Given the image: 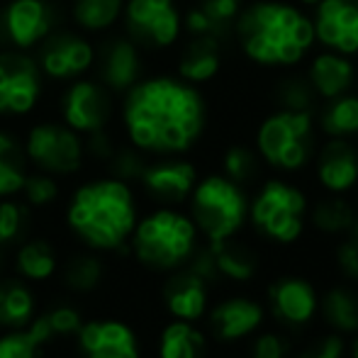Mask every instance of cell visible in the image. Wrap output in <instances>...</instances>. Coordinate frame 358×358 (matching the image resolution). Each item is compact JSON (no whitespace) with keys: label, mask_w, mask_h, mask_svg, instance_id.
Wrapping results in <instances>:
<instances>
[{"label":"cell","mask_w":358,"mask_h":358,"mask_svg":"<svg viewBox=\"0 0 358 358\" xmlns=\"http://www.w3.org/2000/svg\"><path fill=\"white\" fill-rule=\"evenodd\" d=\"M124 122L139 149L185 151L205 127L203 95L169 76L144 80L129 93Z\"/></svg>","instance_id":"cell-1"},{"label":"cell","mask_w":358,"mask_h":358,"mask_svg":"<svg viewBox=\"0 0 358 358\" xmlns=\"http://www.w3.org/2000/svg\"><path fill=\"white\" fill-rule=\"evenodd\" d=\"M249 62L264 69H295L315 47L312 17L297 3L256 0L244 5L231 32Z\"/></svg>","instance_id":"cell-2"},{"label":"cell","mask_w":358,"mask_h":358,"mask_svg":"<svg viewBox=\"0 0 358 358\" xmlns=\"http://www.w3.org/2000/svg\"><path fill=\"white\" fill-rule=\"evenodd\" d=\"M69 222L85 241L103 249L122 244L134 227L132 193L122 180H100L76 193Z\"/></svg>","instance_id":"cell-3"},{"label":"cell","mask_w":358,"mask_h":358,"mask_svg":"<svg viewBox=\"0 0 358 358\" xmlns=\"http://www.w3.org/2000/svg\"><path fill=\"white\" fill-rule=\"evenodd\" d=\"M315 115L302 110H278L264 117L256 129V151L278 171H297L315 149Z\"/></svg>","instance_id":"cell-4"},{"label":"cell","mask_w":358,"mask_h":358,"mask_svg":"<svg viewBox=\"0 0 358 358\" xmlns=\"http://www.w3.org/2000/svg\"><path fill=\"white\" fill-rule=\"evenodd\" d=\"M195 244V227L188 217L178 213H161L146 217L137 229L134 249L137 256L156 268H173L180 261L193 254Z\"/></svg>","instance_id":"cell-5"},{"label":"cell","mask_w":358,"mask_h":358,"mask_svg":"<svg viewBox=\"0 0 358 358\" xmlns=\"http://www.w3.org/2000/svg\"><path fill=\"white\" fill-rule=\"evenodd\" d=\"M193 215L213 241L231 239L246 217V198L227 176H210L195 188Z\"/></svg>","instance_id":"cell-6"},{"label":"cell","mask_w":358,"mask_h":358,"mask_svg":"<svg viewBox=\"0 0 358 358\" xmlns=\"http://www.w3.org/2000/svg\"><path fill=\"white\" fill-rule=\"evenodd\" d=\"M307 198L285 180H268L251 205V220L271 239L290 244L302 234Z\"/></svg>","instance_id":"cell-7"},{"label":"cell","mask_w":358,"mask_h":358,"mask_svg":"<svg viewBox=\"0 0 358 358\" xmlns=\"http://www.w3.org/2000/svg\"><path fill=\"white\" fill-rule=\"evenodd\" d=\"M312 27L317 44L344 57H358V0H320Z\"/></svg>","instance_id":"cell-8"},{"label":"cell","mask_w":358,"mask_h":358,"mask_svg":"<svg viewBox=\"0 0 358 358\" xmlns=\"http://www.w3.org/2000/svg\"><path fill=\"white\" fill-rule=\"evenodd\" d=\"M127 22L134 37L151 47H171L180 34L173 0H129Z\"/></svg>","instance_id":"cell-9"},{"label":"cell","mask_w":358,"mask_h":358,"mask_svg":"<svg viewBox=\"0 0 358 358\" xmlns=\"http://www.w3.org/2000/svg\"><path fill=\"white\" fill-rule=\"evenodd\" d=\"M27 151L42 169L71 173L80 166V142L71 129L59 124H39L27 139Z\"/></svg>","instance_id":"cell-10"},{"label":"cell","mask_w":358,"mask_h":358,"mask_svg":"<svg viewBox=\"0 0 358 358\" xmlns=\"http://www.w3.org/2000/svg\"><path fill=\"white\" fill-rule=\"evenodd\" d=\"M37 95V66L20 54L0 57V113H27Z\"/></svg>","instance_id":"cell-11"},{"label":"cell","mask_w":358,"mask_h":358,"mask_svg":"<svg viewBox=\"0 0 358 358\" xmlns=\"http://www.w3.org/2000/svg\"><path fill=\"white\" fill-rule=\"evenodd\" d=\"M317 180L339 195L358 183V149L349 139H329L317 151Z\"/></svg>","instance_id":"cell-12"},{"label":"cell","mask_w":358,"mask_h":358,"mask_svg":"<svg viewBox=\"0 0 358 358\" xmlns=\"http://www.w3.org/2000/svg\"><path fill=\"white\" fill-rule=\"evenodd\" d=\"M307 80H310L312 90L320 100H331L339 95L349 93L356 83V66L351 62V57L336 52H324L315 54L307 64Z\"/></svg>","instance_id":"cell-13"},{"label":"cell","mask_w":358,"mask_h":358,"mask_svg":"<svg viewBox=\"0 0 358 358\" xmlns=\"http://www.w3.org/2000/svg\"><path fill=\"white\" fill-rule=\"evenodd\" d=\"M244 10V0H200L185 15V29L193 37L224 42L234 32V22Z\"/></svg>","instance_id":"cell-14"},{"label":"cell","mask_w":358,"mask_h":358,"mask_svg":"<svg viewBox=\"0 0 358 358\" xmlns=\"http://www.w3.org/2000/svg\"><path fill=\"white\" fill-rule=\"evenodd\" d=\"M110 113L108 95L95 83H76L64 98V117L73 129L80 132H95L105 124Z\"/></svg>","instance_id":"cell-15"},{"label":"cell","mask_w":358,"mask_h":358,"mask_svg":"<svg viewBox=\"0 0 358 358\" xmlns=\"http://www.w3.org/2000/svg\"><path fill=\"white\" fill-rule=\"evenodd\" d=\"M85 358H137L134 334L120 322H90L80 329Z\"/></svg>","instance_id":"cell-16"},{"label":"cell","mask_w":358,"mask_h":358,"mask_svg":"<svg viewBox=\"0 0 358 358\" xmlns=\"http://www.w3.org/2000/svg\"><path fill=\"white\" fill-rule=\"evenodd\" d=\"M142 180L154 198L164 203H178L195 188V169L185 161H166V164L146 166Z\"/></svg>","instance_id":"cell-17"},{"label":"cell","mask_w":358,"mask_h":358,"mask_svg":"<svg viewBox=\"0 0 358 358\" xmlns=\"http://www.w3.org/2000/svg\"><path fill=\"white\" fill-rule=\"evenodd\" d=\"M93 62V49L88 42L71 34L54 37L52 42L44 44L42 52V66L44 71L54 78H71L90 66Z\"/></svg>","instance_id":"cell-18"},{"label":"cell","mask_w":358,"mask_h":358,"mask_svg":"<svg viewBox=\"0 0 358 358\" xmlns=\"http://www.w3.org/2000/svg\"><path fill=\"white\" fill-rule=\"evenodd\" d=\"M49 10L42 0H13L5 10V27L17 47H32L49 32Z\"/></svg>","instance_id":"cell-19"},{"label":"cell","mask_w":358,"mask_h":358,"mask_svg":"<svg viewBox=\"0 0 358 358\" xmlns=\"http://www.w3.org/2000/svg\"><path fill=\"white\" fill-rule=\"evenodd\" d=\"M271 307L287 324H305L317 310V295L302 278H283L271 287Z\"/></svg>","instance_id":"cell-20"},{"label":"cell","mask_w":358,"mask_h":358,"mask_svg":"<svg viewBox=\"0 0 358 358\" xmlns=\"http://www.w3.org/2000/svg\"><path fill=\"white\" fill-rule=\"evenodd\" d=\"M208 280L200 278L195 271H180L166 283L164 297L169 310L180 320H195L205 312L208 302Z\"/></svg>","instance_id":"cell-21"},{"label":"cell","mask_w":358,"mask_h":358,"mask_svg":"<svg viewBox=\"0 0 358 358\" xmlns=\"http://www.w3.org/2000/svg\"><path fill=\"white\" fill-rule=\"evenodd\" d=\"M264 320V310L256 305L254 300H227L220 307H215L213 317V331L220 339H241V336L251 334Z\"/></svg>","instance_id":"cell-22"},{"label":"cell","mask_w":358,"mask_h":358,"mask_svg":"<svg viewBox=\"0 0 358 358\" xmlns=\"http://www.w3.org/2000/svg\"><path fill=\"white\" fill-rule=\"evenodd\" d=\"M315 127L329 139H349L358 134V95L344 93L339 98L324 100L315 117Z\"/></svg>","instance_id":"cell-23"},{"label":"cell","mask_w":358,"mask_h":358,"mask_svg":"<svg viewBox=\"0 0 358 358\" xmlns=\"http://www.w3.org/2000/svg\"><path fill=\"white\" fill-rule=\"evenodd\" d=\"M222 66V42L205 37H193L185 47L178 64V73L185 83H208L220 73Z\"/></svg>","instance_id":"cell-24"},{"label":"cell","mask_w":358,"mask_h":358,"mask_svg":"<svg viewBox=\"0 0 358 358\" xmlns=\"http://www.w3.org/2000/svg\"><path fill=\"white\" fill-rule=\"evenodd\" d=\"M103 78L110 88H129L134 85L139 71H142V62H139V52L132 42L127 39H115L110 47L103 52Z\"/></svg>","instance_id":"cell-25"},{"label":"cell","mask_w":358,"mask_h":358,"mask_svg":"<svg viewBox=\"0 0 358 358\" xmlns=\"http://www.w3.org/2000/svg\"><path fill=\"white\" fill-rule=\"evenodd\" d=\"M210 251H213V259L220 275H227L231 280H249L256 273V256L249 246L236 244L231 239H222L213 241Z\"/></svg>","instance_id":"cell-26"},{"label":"cell","mask_w":358,"mask_h":358,"mask_svg":"<svg viewBox=\"0 0 358 358\" xmlns=\"http://www.w3.org/2000/svg\"><path fill=\"white\" fill-rule=\"evenodd\" d=\"M205 339L198 329L185 322L166 327L161 336V358H203Z\"/></svg>","instance_id":"cell-27"},{"label":"cell","mask_w":358,"mask_h":358,"mask_svg":"<svg viewBox=\"0 0 358 358\" xmlns=\"http://www.w3.org/2000/svg\"><path fill=\"white\" fill-rule=\"evenodd\" d=\"M273 100L278 110H302V113H312L317 103V95H315V90H312L305 73H285L283 78L275 83Z\"/></svg>","instance_id":"cell-28"},{"label":"cell","mask_w":358,"mask_h":358,"mask_svg":"<svg viewBox=\"0 0 358 358\" xmlns=\"http://www.w3.org/2000/svg\"><path fill=\"white\" fill-rule=\"evenodd\" d=\"M324 317L336 331H358V295L346 287H334L324 295Z\"/></svg>","instance_id":"cell-29"},{"label":"cell","mask_w":358,"mask_h":358,"mask_svg":"<svg viewBox=\"0 0 358 358\" xmlns=\"http://www.w3.org/2000/svg\"><path fill=\"white\" fill-rule=\"evenodd\" d=\"M32 295L22 283L5 280L0 283V324L22 327L32 317Z\"/></svg>","instance_id":"cell-30"},{"label":"cell","mask_w":358,"mask_h":358,"mask_svg":"<svg viewBox=\"0 0 358 358\" xmlns=\"http://www.w3.org/2000/svg\"><path fill=\"white\" fill-rule=\"evenodd\" d=\"M312 222L324 234H346L356 224V213L346 200L331 195V198L317 203L315 213H312Z\"/></svg>","instance_id":"cell-31"},{"label":"cell","mask_w":358,"mask_h":358,"mask_svg":"<svg viewBox=\"0 0 358 358\" xmlns=\"http://www.w3.org/2000/svg\"><path fill=\"white\" fill-rule=\"evenodd\" d=\"M52 336L47 334L42 320H37L27 331H15L0 339V358H39L44 341Z\"/></svg>","instance_id":"cell-32"},{"label":"cell","mask_w":358,"mask_h":358,"mask_svg":"<svg viewBox=\"0 0 358 358\" xmlns=\"http://www.w3.org/2000/svg\"><path fill=\"white\" fill-rule=\"evenodd\" d=\"M24 185V161L20 146L0 134V195L17 193Z\"/></svg>","instance_id":"cell-33"},{"label":"cell","mask_w":358,"mask_h":358,"mask_svg":"<svg viewBox=\"0 0 358 358\" xmlns=\"http://www.w3.org/2000/svg\"><path fill=\"white\" fill-rule=\"evenodd\" d=\"M122 10V0H76L73 15L83 27L103 29L117 20Z\"/></svg>","instance_id":"cell-34"},{"label":"cell","mask_w":358,"mask_h":358,"mask_svg":"<svg viewBox=\"0 0 358 358\" xmlns=\"http://www.w3.org/2000/svg\"><path fill=\"white\" fill-rule=\"evenodd\" d=\"M54 251L47 241H29L20 249L17 254V266L27 278H47L54 271Z\"/></svg>","instance_id":"cell-35"},{"label":"cell","mask_w":358,"mask_h":358,"mask_svg":"<svg viewBox=\"0 0 358 358\" xmlns=\"http://www.w3.org/2000/svg\"><path fill=\"white\" fill-rule=\"evenodd\" d=\"M222 166H224L227 178L234 180L236 185L251 183L256 178V173H259V156L249 146H231L224 154Z\"/></svg>","instance_id":"cell-36"},{"label":"cell","mask_w":358,"mask_h":358,"mask_svg":"<svg viewBox=\"0 0 358 358\" xmlns=\"http://www.w3.org/2000/svg\"><path fill=\"white\" fill-rule=\"evenodd\" d=\"M100 275H103V268H100V261L93 256H76L66 266V283L73 290H93Z\"/></svg>","instance_id":"cell-37"},{"label":"cell","mask_w":358,"mask_h":358,"mask_svg":"<svg viewBox=\"0 0 358 358\" xmlns=\"http://www.w3.org/2000/svg\"><path fill=\"white\" fill-rule=\"evenodd\" d=\"M42 324L49 336L73 334V331H80V317L71 307H57V310L47 312V315L42 317Z\"/></svg>","instance_id":"cell-38"},{"label":"cell","mask_w":358,"mask_h":358,"mask_svg":"<svg viewBox=\"0 0 358 358\" xmlns=\"http://www.w3.org/2000/svg\"><path fill=\"white\" fill-rule=\"evenodd\" d=\"M336 261H339L341 271L351 278H358V217L356 224L346 231V239L336 249Z\"/></svg>","instance_id":"cell-39"},{"label":"cell","mask_w":358,"mask_h":358,"mask_svg":"<svg viewBox=\"0 0 358 358\" xmlns=\"http://www.w3.org/2000/svg\"><path fill=\"white\" fill-rule=\"evenodd\" d=\"M24 224V210L15 203L0 205V244L17 239Z\"/></svg>","instance_id":"cell-40"},{"label":"cell","mask_w":358,"mask_h":358,"mask_svg":"<svg viewBox=\"0 0 358 358\" xmlns=\"http://www.w3.org/2000/svg\"><path fill=\"white\" fill-rule=\"evenodd\" d=\"M113 171L117 178H142L144 173V161L139 154L129 149H120V151H113Z\"/></svg>","instance_id":"cell-41"},{"label":"cell","mask_w":358,"mask_h":358,"mask_svg":"<svg viewBox=\"0 0 358 358\" xmlns=\"http://www.w3.org/2000/svg\"><path fill=\"white\" fill-rule=\"evenodd\" d=\"M24 193L32 205H47L57 198V183L47 176H32V178H24Z\"/></svg>","instance_id":"cell-42"},{"label":"cell","mask_w":358,"mask_h":358,"mask_svg":"<svg viewBox=\"0 0 358 358\" xmlns=\"http://www.w3.org/2000/svg\"><path fill=\"white\" fill-rule=\"evenodd\" d=\"M251 358H285V341L275 334H264L256 339Z\"/></svg>","instance_id":"cell-43"},{"label":"cell","mask_w":358,"mask_h":358,"mask_svg":"<svg viewBox=\"0 0 358 358\" xmlns=\"http://www.w3.org/2000/svg\"><path fill=\"white\" fill-rule=\"evenodd\" d=\"M344 356V341L339 336H324L312 344L300 358H341Z\"/></svg>","instance_id":"cell-44"},{"label":"cell","mask_w":358,"mask_h":358,"mask_svg":"<svg viewBox=\"0 0 358 358\" xmlns=\"http://www.w3.org/2000/svg\"><path fill=\"white\" fill-rule=\"evenodd\" d=\"M90 151H93L95 156H100V159H110L113 156V144H110V139L105 137L100 129H95L93 137H90Z\"/></svg>","instance_id":"cell-45"},{"label":"cell","mask_w":358,"mask_h":358,"mask_svg":"<svg viewBox=\"0 0 358 358\" xmlns=\"http://www.w3.org/2000/svg\"><path fill=\"white\" fill-rule=\"evenodd\" d=\"M297 5H302V8H315L317 3H320V0H295Z\"/></svg>","instance_id":"cell-46"},{"label":"cell","mask_w":358,"mask_h":358,"mask_svg":"<svg viewBox=\"0 0 358 358\" xmlns=\"http://www.w3.org/2000/svg\"><path fill=\"white\" fill-rule=\"evenodd\" d=\"M351 356L358 358V336H356V341H354V344H351Z\"/></svg>","instance_id":"cell-47"}]
</instances>
